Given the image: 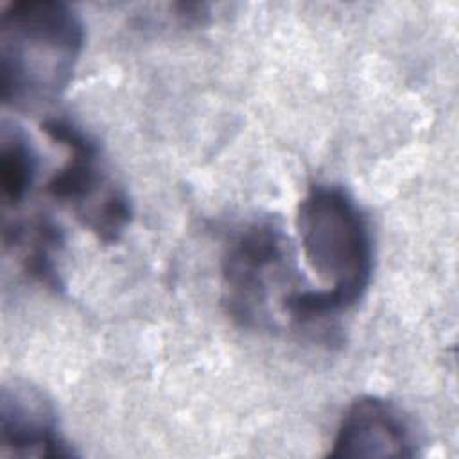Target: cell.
<instances>
[{
	"label": "cell",
	"instance_id": "5",
	"mask_svg": "<svg viewBox=\"0 0 459 459\" xmlns=\"http://www.w3.org/2000/svg\"><path fill=\"white\" fill-rule=\"evenodd\" d=\"M418 436L391 400L360 396L342 414L326 457H414Z\"/></svg>",
	"mask_w": 459,
	"mask_h": 459
},
{
	"label": "cell",
	"instance_id": "1",
	"mask_svg": "<svg viewBox=\"0 0 459 459\" xmlns=\"http://www.w3.org/2000/svg\"><path fill=\"white\" fill-rule=\"evenodd\" d=\"M303 258L321 289H299L283 303V319L307 326L353 308L373 278V237L355 199L337 185H314L298 206Z\"/></svg>",
	"mask_w": 459,
	"mask_h": 459
},
{
	"label": "cell",
	"instance_id": "2",
	"mask_svg": "<svg viewBox=\"0 0 459 459\" xmlns=\"http://www.w3.org/2000/svg\"><path fill=\"white\" fill-rule=\"evenodd\" d=\"M84 48L79 14L56 0L9 4L0 23V86L5 106L29 111L57 100Z\"/></svg>",
	"mask_w": 459,
	"mask_h": 459
},
{
	"label": "cell",
	"instance_id": "8",
	"mask_svg": "<svg viewBox=\"0 0 459 459\" xmlns=\"http://www.w3.org/2000/svg\"><path fill=\"white\" fill-rule=\"evenodd\" d=\"M38 172V156L20 129L4 127L0 151V186L5 208H18L29 195Z\"/></svg>",
	"mask_w": 459,
	"mask_h": 459
},
{
	"label": "cell",
	"instance_id": "7",
	"mask_svg": "<svg viewBox=\"0 0 459 459\" xmlns=\"http://www.w3.org/2000/svg\"><path fill=\"white\" fill-rule=\"evenodd\" d=\"M2 237L5 249L16 253L23 273L30 280L54 292L65 287L59 267L65 235L50 217L36 213L30 219H5Z\"/></svg>",
	"mask_w": 459,
	"mask_h": 459
},
{
	"label": "cell",
	"instance_id": "6",
	"mask_svg": "<svg viewBox=\"0 0 459 459\" xmlns=\"http://www.w3.org/2000/svg\"><path fill=\"white\" fill-rule=\"evenodd\" d=\"M2 457H74L59 432L57 412L47 394L29 382L4 384L0 394Z\"/></svg>",
	"mask_w": 459,
	"mask_h": 459
},
{
	"label": "cell",
	"instance_id": "4",
	"mask_svg": "<svg viewBox=\"0 0 459 459\" xmlns=\"http://www.w3.org/2000/svg\"><path fill=\"white\" fill-rule=\"evenodd\" d=\"M41 131L66 149L65 163L47 183L48 195L104 244L117 242L131 222L127 194L108 176L99 143L63 117H47Z\"/></svg>",
	"mask_w": 459,
	"mask_h": 459
},
{
	"label": "cell",
	"instance_id": "3",
	"mask_svg": "<svg viewBox=\"0 0 459 459\" xmlns=\"http://www.w3.org/2000/svg\"><path fill=\"white\" fill-rule=\"evenodd\" d=\"M292 240L281 221L265 215L244 224L221 260L222 305L235 325L278 330L285 299L303 289Z\"/></svg>",
	"mask_w": 459,
	"mask_h": 459
}]
</instances>
